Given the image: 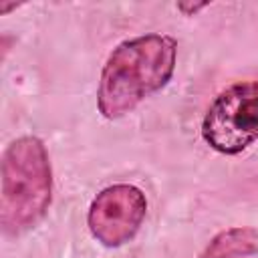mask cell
Listing matches in <instances>:
<instances>
[{
	"mask_svg": "<svg viewBox=\"0 0 258 258\" xmlns=\"http://www.w3.org/2000/svg\"><path fill=\"white\" fill-rule=\"evenodd\" d=\"M177 40L169 34H141L123 40L109 54L97 89V107L105 119H121L173 77Z\"/></svg>",
	"mask_w": 258,
	"mask_h": 258,
	"instance_id": "cell-1",
	"label": "cell"
},
{
	"mask_svg": "<svg viewBox=\"0 0 258 258\" xmlns=\"http://www.w3.org/2000/svg\"><path fill=\"white\" fill-rule=\"evenodd\" d=\"M52 202V169L44 143L24 135L8 143L0 169V226L6 236L34 228Z\"/></svg>",
	"mask_w": 258,
	"mask_h": 258,
	"instance_id": "cell-2",
	"label": "cell"
},
{
	"mask_svg": "<svg viewBox=\"0 0 258 258\" xmlns=\"http://www.w3.org/2000/svg\"><path fill=\"white\" fill-rule=\"evenodd\" d=\"M202 137L224 155H236L258 141V81L226 87L204 115Z\"/></svg>",
	"mask_w": 258,
	"mask_h": 258,
	"instance_id": "cell-3",
	"label": "cell"
},
{
	"mask_svg": "<svg viewBox=\"0 0 258 258\" xmlns=\"http://www.w3.org/2000/svg\"><path fill=\"white\" fill-rule=\"evenodd\" d=\"M145 214V194L137 185L115 183L95 196L87 214V224L97 242L107 248H119L135 238Z\"/></svg>",
	"mask_w": 258,
	"mask_h": 258,
	"instance_id": "cell-4",
	"label": "cell"
},
{
	"mask_svg": "<svg viewBox=\"0 0 258 258\" xmlns=\"http://www.w3.org/2000/svg\"><path fill=\"white\" fill-rule=\"evenodd\" d=\"M258 232L248 226H234L218 232L200 258H256Z\"/></svg>",
	"mask_w": 258,
	"mask_h": 258,
	"instance_id": "cell-5",
	"label": "cell"
},
{
	"mask_svg": "<svg viewBox=\"0 0 258 258\" xmlns=\"http://www.w3.org/2000/svg\"><path fill=\"white\" fill-rule=\"evenodd\" d=\"M208 6V2H198V4H187V2H179L177 4V10H181L185 16H191V14H196L198 10H202V8H206Z\"/></svg>",
	"mask_w": 258,
	"mask_h": 258,
	"instance_id": "cell-6",
	"label": "cell"
},
{
	"mask_svg": "<svg viewBox=\"0 0 258 258\" xmlns=\"http://www.w3.org/2000/svg\"><path fill=\"white\" fill-rule=\"evenodd\" d=\"M16 6H18L16 2H10V4H2V2H0V14H6L8 10H12V8H16Z\"/></svg>",
	"mask_w": 258,
	"mask_h": 258,
	"instance_id": "cell-7",
	"label": "cell"
}]
</instances>
